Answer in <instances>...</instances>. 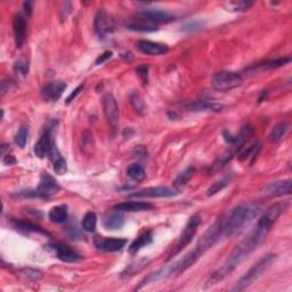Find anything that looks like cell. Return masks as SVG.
<instances>
[{
	"label": "cell",
	"instance_id": "6da1fadb",
	"mask_svg": "<svg viewBox=\"0 0 292 292\" xmlns=\"http://www.w3.org/2000/svg\"><path fill=\"white\" fill-rule=\"evenodd\" d=\"M275 222L277 221L274 218H271L270 215H266V213H264L261 219L258 221L256 229L234 248V250L232 251L230 257L226 259V262L224 263V265L221 269L215 271L210 275L209 279L207 280L205 289L218 285L224 279L231 275L232 272L237 269L248 256L257 249L259 245H262L264 240L266 239L267 234L270 233L272 226L274 225Z\"/></svg>",
	"mask_w": 292,
	"mask_h": 292
},
{
	"label": "cell",
	"instance_id": "7a4b0ae2",
	"mask_svg": "<svg viewBox=\"0 0 292 292\" xmlns=\"http://www.w3.org/2000/svg\"><path fill=\"white\" fill-rule=\"evenodd\" d=\"M264 206L261 203H250L235 207L226 218L222 219L224 240L233 238L243 227L248 225L254 218L262 213Z\"/></svg>",
	"mask_w": 292,
	"mask_h": 292
},
{
	"label": "cell",
	"instance_id": "3957f363",
	"mask_svg": "<svg viewBox=\"0 0 292 292\" xmlns=\"http://www.w3.org/2000/svg\"><path fill=\"white\" fill-rule=\"evenodd\" d=\"M277 255L274 254H267L262 257L259 261L251 267V269L243 275V277L239 280L237 285L233 288V291H243L247 288H249L253 283L262 277V274L272 265V263L275 261Z\"/></svg>",
	"mask_w": 292,
	"mask_h": 292
},
{
	"label": "cell",
	"instance_id": "277c9868",
	"mask_svg": "<svg viewBox=\"0 0 292 292\" xmlns=\"http://www.w3.org/2000/svg\"><path fill=\"white\" fill-rule=\"evenodd\" d=\"M243 78L238 72L221 71L216 73L211 79V87L216 91H230L242 85Z\"/></svg>",
	"mask_w": 292,
	"mask_h": 292
},
{
	"label": "cell",
	"instance_id": "5b68a950",
	"mask_svg": "<svg viewBox=\"0 0 292 292\" xmlns=\"http://www.w3.org/2000/svg\"><path fill=\"white\" fill-rule=\"evenodd\" d=\"M201 222H202V219L201 217H200V215L195 214L192 216V217L189 219V222H187L185 229H184V231L182 232L181 238H179L177 245L174 247V250L171 251L169 255V258L168 259H171L173 257H175L176 255H178L183 249H185V248L190 245V243L192 242V240L194 239L195 234H197L199 226L201 225Z\"/></svg>",
	"mask_w": 292,
	"mask_h": 292
},
{
	"label": "cell",
	"instance_id": "8992f818",
	"mask_svg": "<svg viewBox=\"0 0 292 292\" xmlns=\"http://www.w3.org/2000/svg\"><path fill=\"white\" fill-rule=\"evenodd\" d=\"M115 29L114 19L107 13L105 9L97 11L94 19V30L99 38H104L105 35L112 33Z\"/></svg>",
	"mask_w": 292,
	"mask_h": 292
},
{
	"label": "cell",
	"instance_id": "52a82bcc",
	"mask_svg": "<svg viewBox=\"0 0 292 292\" xmlns=\"http://www.w3.org/2000/svg\"><path fill=\"white\" fill-rule=\"evenodd\" d=\"M291 179L278 181L266 184L261 190V195L264 198H277L291 193Z\"/></svg>",
	"mask_w": 292,
	"mask_h": 292
},
{
	"label": "cell",
	"instance_id": "ba28073f",
	"mask_svg": "<svg viewBox=\"0 0 292 292\" xmlns=\"http://www.w3.org/2000/svg\"><path fill=\"white\" fill-rule=\"evenodd\" d=\"M59 190H61V186L55 181V178L51 177L49 174L43 173L40 178L38 189L35 190V195H37V198L48 199L58 193Z\"/></svg>",
	"mask_w": 292,
	"mask_h": 292
},
{
	"label": "cell",
	"instance_id": "9c48e42d",
	"mask_svg": "<svg viewBox=\"0 0 292 292\" xmlns=\"http://www.w3.org/2000/svg\"><path fill=\"white\" fill-rule=\"evenodd\" d=\"M103 109L104 113L107 121L111 125V127L115 129L119 123V106L117 103V99L112 94H105L103 97Z\"/></svg>",
	"mask_w": 292,
	"mask_h": 292
},
{
	"label": "cell",
	"instance_id": "30bf717a",
	"mask_svg": "<svg viewBox=\"0 0 292 292\" xmlns=\"http://www.w3.org/2000/svg\"><path fill=\"white\" fill-rule=\"evenodd\" d=\"M66 89V83L59 80L55 81H49L43 85L41 89V97L46 102H57L61 96L63 95L64 90Z\"/></svg>",
	"mask_w": 292,
	"mask_h": 292
},
{
	"label": "cell",
	"instance_id": "8fae6325",
	"mask_svg": "<svg viewBox=\"0 0 292 292\" xmlns=\"http://www.w3.org/2000/svg\"><path fill=\"white\" fill-rule=\"evenodd\" d=\"M139 15L147 22H155V23H169L176 19L175 15L169 11L154 9V8H145L139 11Z\"/></svg>",
	"mask_w": 292,
	"mask_h": 292
},
{
	"label": "cell",
	"instance_id": "7c38bea8",
	"mask_svg": "<svg viewBox=\"0 0 292 292\" xmlns=\"http://www.w3.org/2000/svg\"><path fill=\"white\" fill-rule=\"evenodd\" d=\"M176 194H177V192L169 189V187L157 186L141 190L130 195L134 198H171L175 197Z\"/></svg>",
	"mask_w": 292,
	"mask_h": 292
},
{
	"label": "cell",
	"instance_id": "4fadbf2b",
	"mask_svg": "<svg viewBox=\"0 0 292 292\" xmlns=\"http://www.w3.org/2000/svg\"><path fill=\"white\" fill-rule=\"evenodd\" d=\"M13 32L15 45L21 48L26 39V21L21 14H16L13 18Z\"/></svg>",
	"mask_w": 292,
	"mask_h": 292
},
{
	"label": "cell",
	"instance_id": "5bb4252c",
	"mask_svg": "<svg viewBox=\"0 0 292 292\" xmlns=\"http://www.w3.org/2000/svg\"><path fill=\"white\" fill-rule=\"evenodd\" d=\"M53 144H54V141H53V138H51V129L50 128H47V129L43 131L41 137L39 138L37 144L34 145L35 155L40 159L45 158L46 155L49 154Z\"/></svg>",
	"mask_w": 292,
	"mask_h": 292
},
{
	"label": "cell",
	"instance_id": "9a60e30c",
	"mask_svg": "<svg viewBox=\"0 0 292 292\" xmlns=\"http://www.w3.org/2000/svg\"><path fill=\"white\" fill-rule=\"evenodd\" d=\"M126 245V239H104L99 237L95 238V246L97 247V249L103 251H110V253L120 251L123 249V247Z\"/></svg>",
	"mask_w": 292,
	"mask_h": 292
},
{
	"label": "cell",
	"instance_id": "2e32d148",
	"mask_svg": "<svg viewBox=\"0 0 292 292\" xmlns=\"http://www.w3.org/2000/svg\"><path fill=\"white\" fill-rule=\"evenodd\" d=\"M154 206L147 202L141 201H126L119 205H115L113 209L120 213H139V211H147L153 209Z\"/></svg>",
	"mask_w": 292,
	"mask_h": 292
},
{
	"label": "cell",
	"instance_id": "e0dca14e",
	"mask_svg": "<svg viewBox=\"0 0 292 292\" xmlns=\"http://www.w3.org/2000/svg\"><path fill=\"white\" fill-rule=\"evenodd\" d=\"M53 249L59 261H62L64 263H75L81 259L77 251L71 249V248L66 245L55 243V245H53Z\"/></svg>",
	"mask_w": 292,
	"mask_h": 292
},
{
	"label": "cell",
	"instance_id": "ac0fdd59",
	"mask_svg": "<svg viewBox=\"0 0 292 292\" xmlns=\"http://www.w3.org/2000/svg\"><path fill=\"white\" fill-rule=\"evenodd\" d=\"M138 49L144 54L151 55V56H160L165 55L169 51L168 46L163 45V43L149 41V40H141L138 42Z\"/></svg>",
	"mask_w": 292,
	"mask_h": 292
},
{
	"label": "cell",
	"instance_id": "d6986e66",
	"mask_svg": "<svg viewBox=\"0 0 292 292\" xmlns=\"http://www.w3.org/2000/svg\"><path fill=\"white\" fill-rule=\"evenodd\" d=\"M48 155H49L50 161H51V163H53V168H54L55 173L57 175L66 174V171H67L66 161H65V159L62 157L61 152H59V150L57 149L55 142L53 144V146H51V150Z\"/></svg>",
	"mask_w": 292,
	"mask_h": 292
},
{
	"label": "cell",
	"instance_id": "ffe728a7",
	"mask_svg": "<svg viewBox=\"0 0 292 292\" xmlns=\"http://www.w3.org/2000/svg\"><path fill=\"white\" fill-rule=\"evenodd\" d=\"M290 62H291V57H282V58H278V59H271V61H266V62L256 64V65L249 67L248 71H250V70H257V71L274 70V69H278V67L285 66V65H287V64H289Z\"/></svg>",
	"mask_w": 292,
	"mask_h": 292
},
{
	"label": "cell",
	"instance_id": "44dd1931",
	"mask_svg": "<svg viewBox=\"0 0 292 292\" xmlns=\"http://www.w3.org/2000/svg\"><path fill=\"white\" fill-rule=\"evenodd\" d=\"M152 242H153V233H152L151 231L144 232L142 235H139V237L131 243L129 247V253L131 255L137 254L139 250L143 249L144 247L151 245Z\"/></svg>",
	"mask_w": 292,
	"mask_h": 292
},
{
	"label": "cell",
	"instance_id": "7402d4cb",
	"mask_svg": "<svg viewBox=\"0 0 292 292\" xmlns=\"http://www.w3.org/2000/svg\"><path fill=\"white\" fill-rule=\"evenodd\" d=\"M103 225L106 230H120L125 225V217L120 211L109 214L104 218Z\"/></svg>",
	"mask_w": 292,
	"mask_h": 292
},
{
	"label": "cell",
	"instance_id": "603a6c76",
	"mask_svg": "<svg viewBox=\"0 0 292 292\" xmlns=\"http://www.w3.org/2000/svg\"><path fill=\"white\" fill-rule=\"evenodd\" d=\"M11 223H13V225L15 226L16 230L24 231V232H33V233L48 235V237L50 235L47 231L43 230L42 227H40L39 225H37V224H33L31 222L23 221V219H13Z\"/></svg>",
	"mask_w": 292,
	"mask_h": 292
},
{
	"label": "cell",
	"instance_id": "cb8c5ba5",
	"mask_svg": "<svg viewBox=\"0 0 292 292\" xmlns=\"http://www.w3.org/2000/svg\"><path fill=\"white\" fill-rule=\"evenodd\" d=\"M261 144L259 143H254L253 145H250L249 147H247L245 149L243 147L242 151L239 153V159L241 160V161H248L250 163H253L255 161V159L257 158V155L259 154V152H261Z\"/></svg>",
	"mask_w": 292,
	"mask_h": 292
},
{
	"label": "cell",
	"instance_id": "d4e9b609",
	"mask_svg": "<svg viewBox=\"0 0 292 292\" xmlns=\"http://www.w3.org/2000/svg\"><path fill=\"white\" fill-rule=\"evenodd\" d=\"M48 217L53 223L63 224L67 221V208L66 206L53 207L48 213Z\"/></svg>",
	"mask_w": 292,
	"mask_h": 292
},
{
	"label": "cell",
	"instance_id": "484cf974",
	"mask_svg": "<svg viewBox=\"0 0 292 292\" xmlns=\"http://www.w3.org/2000/svg\"><path fill=\"white\" fill-rule=\"evenodd\" d=\"M288 130H289V123L286 121L278 123V125L275 126L271 131V134L269 136L270 141L272 143H279L281 139L285 138Z\"/></svg>",
	"mask_w": 292,
	"mask_h": 292
},
{
	"label": "cell",
	"instance_id": "4316f807",
	"mask_svg": "<svg viewBox=\"0 0 292 292\" xmlns=\"http://www.w3.org/2000/svg\"><path fill=\"white\" fill-rule=\"evenodd\" d=\"M127 175L135 182H142L146 177V171L143 166L133 163L127 168Z\"/></svg>",
	"mask_w": 292,
	"mask_h": 292
},
{
	"label": "cell",
	"instance_id": "83f0119b",
	"mask_svg": "<svg viewBox=\"0 0 292 292\" xmlns=\"http://www.w3.org/2000/svg\"><path fill=\"white\" fill-rule=\"evenodd\" d=\"M18 277L26 282H35L41 280L43 274L41 271L34 269H22L17 272Z\"/></svg>",
	"mask_w": 292,
	"mask_h": 292
},
{
	"label": "cell",
	"instance_id": "f1b7e54d",
	"mask_svg": "<svg viewBox=\"0 0 292 292\" xmlns=\"http://www.w3.org/2000/svg\"><path fill=\"white\" fill-rule=\"evenodd\" d=\"M127 27L130 30L139 31V32H154L159 30L158 27L155 26L154 24H152L151 22H143V21L127 24Z\"/></svg>",
	"mask_w": 292,
	"mask_h": 292
},
{
	"label": "cell",
	"instance_id": "f546056e",
	"mask_svg": "<svg viewBox=\"0 0 292 292\" xmlns=\"http://www.w3.org/2000/svg\"><path fill=\"white\" fill-rule=\"evenodd\" d=\"M254 2L249 0H238V1H230L226 3L227 10L230 11H245L253 7Z\"/></svg>",
	"mask_w": 292,
	"mask_h": 292
},
{
	"label": "cell",
	"instance_id": "4dcf8cb0",
	"mask_svg": "<svg viewBox=\"0 0 292 292\" xmlns=\"http://www.w3.org/2000/svg\"><path fill=\"white\" fill-rule=\"evenodd\" d=\"M230 182H231V176H225V177L221 179V181H217L216 183H214L213 185L207 190V195L208 197H213V195L217 194L218 192L223 191L226 186H229Z\"/></svg>",
	"mask_w": 292,
	"mask_h": 292
},
{
	"label": "cell",
	"instance_id": "1f68e13d",
	"mask_svg": "<svg viewBox=\"0 0 292 292\" xmlns=\"http://www.w3.org/2000/svg\"><path fill=\"white\" fill-rule=\"evenodd\" d=\"M96 225H97V216L95 213H87L85 217L82 219V229L86 232H94L96 230Z\"/></svg>",
	"mask_w": 292,
	"mask_h": 292
},
{
	"label": "cell",
	"instance_id": "d6a6232c",
	"mask_svg": "<svg viewBox=\"0 0 292 292\" xmlns=\"http://www.w3.org/2000/svg\"><path fill=\"white\" fill-rule=\"evenodd\" d=\"M194 171H195V168L194 167L186 168V169L184 170L183 173H181V174H179L177 176V178H176V181H175V185L176 186H184V185H186V184L189 183L190 179L192 177H193Z\"/></svg>",
	"mask_w": 292,
	"mask_h": 292
},
{
	"label": "cell",
	"instance_id": "836d02e7",
	"mask_svg": "<svg viewBox=\"0 0 292 292\" xmlns=\"http://www.w3.org/2000/svg\"><path fill=\"white\" fill-rule=\"evenodd\" d=\"M14 72L18 78H25L29 73V62L25 58H21L14 64Z\"/></svg>",
	"mask_w": 292,
	"mask_h": 292
},
{
	"label": "cell",
	"instance_id": "e575fe53",
	"mask_svg": "<svg viewBox=\"0 0 292 292\" xmlns=\"http://www.w3.org/2000/svg\"><path fill=\"white\" fill-rule=\"evenodd\" d=\"M27 135H29V128L25 126H22L21 128H19L17 134L15 135V138H14L16 145H17L18 147H21V149H24L27 142Z\"/></svg>",
	"mask_w": 292,
	"mask_h": 292
},
{
	"label": "cell",
	"instance_id": "d590c367",
	"mask_svg": "<svg viewBox=\"0 0 292 292\" xmlns=\"http://www.w3.org/2000/svg\"><path fill=\"white\" fill-rule=\"evenodd\" d=\"M147 262H149L147 259H139V261L130 264V265L127 267L126 271L123 272L122 274L123 275H134L136 273H138V272H141L144 267L146 266Z\"/></svg>",
	"mask_w": 292,
	"mask_h": 292
},
{
	"label": "cell",
	"instance_id": "8d00e7d4",
	"mask_svg": "<svg viewBox=\"0 0 292 292\" xmlns=\"http://www.w3.org/2000/svg\"><path fill=\"white\" fill-rule=\"evenodd\" d=\"M130 102H131V105H133L134 109L138 112L139 114H144V112H145V104H144V101L142 98V96L137 94V93H134L130 95Z\"/></svg>",
	"mask_w": 292,
	"mask_h": 292
},
{
	"label": "cell",
	"instance_id": "74e56055",
	"mask_svg": "<svg viewBox=\"0 0 292 292\" xmlns=\"http://www.w3.org/2000/svg\"><path fill=\"white\" fill-rule=\"evenodd\" d=\"M205 22L203 21H200V19H195V21H192L190 23H187L186 25L183 26V30L184 31H187V32H194V31H199L201 30L203 26H205Z\"/></svg>",
	"mask_w": 292,
	"mask_h": 292
},
{
	"label": "cell",
	"instance_id": "f35d334b",
	"mask_svg": "<svg viewBox=\"0 0 292 292\" xmlns=\"http://www.w3.org/2000/svg\"><path fill=\"white\" fill-rule=\"evenodd\" d=\"M72 5L70 1H65L61 7V11H59V17H61V22H65L67 16L71 14Z\"/></svg>",
	"mask_w": 292,
	"mask_h": 292
},
{
	"label": "cell",
	"instance_id": "ab89813d",
	"mask_svg": "<svg viewBox=\"0 0 292 292\" xmlns=\"http://www.w3.org/2000/svg\"><path fill=\"white\" fill-rule=\"evenodd\" d=\"M136 73L139 75V78L142 79L144 85H146L149 82V66L147 65H141L136 69Z\"/></svg>",
	"mask_w": 292,
	"mask_h": 292
},
{
	"label": "cell",
	"instance_id": "60d3db41",
	"mask_svg": "<svg viewBox=\"0 0 292 292\" xmlns=\"http://www.w3.org/2000/svg\"><path fill=\"white\" fill-rule=\"evenodd\" d=\"M13 86H14V81L11 79L3 80V81L1 82V96L2 97L11 89V87Z\"/></svg>",
	"mask_w": 292,
	"mask_h": 292
},
{
	"label": "cell",
	"instance_id": "b9f144b4",
	"mask_svg": "<svg viewBox=\"0 0 292 292\" xmlns=\"http://www.w3.org/2000/svg\"><path fill=\"white\" fill-rule=\"evenodd\" d=\"M82 89H83V85H80L79 87L75 88L73 93H72V94L69 96V97L66 98V103H67V104H70L72 101H73V99H74L75 97H77V96H78L80 93H81Z\"/></svg>",
	"mask_w": 292,
	"mask_h": 292
},
{
	"label": "cell",
	"instance_id": "7bdbcfd3",
	"mask_svg": "<svg viewBox=\"0 0 292 292\" xmlns=\"http://www.w3.org/2000/svg\"><path fill=\"white\" fill-rule=\"evenodd\" d=\"M111 57H112V51H105V53H103L97 59H96L95 63L97 64V65H99V64H103Z\"/></svg>",
	"mask_w": 292,
	"mask_h": 292
},
{
	"label": "cell",
	"instance_id": "ee69618b",
	"mask_svg": "<svg viewBox=\"0 0 292 292\" xmlns=\"http://www.w3.org/2000/svg\"><path fill=\"white\" fill-rule=\"evenodd\" d=\"M2 162H3V165H6V166H11V165H15L16 163V159L13 157V155L8 153L6 155H3Z\"/></svg>",
	"mask_w": 292,
	"mask_h": 292
},
{
	"label": "cell",
	"instance_id": "f6af8a7d",
	"mask_svg": "<svg viewBox=\"0 0 292 292\" xmlns=\"http://www.w3.org/2000/svg\"><path fill=\"white\" fill-rule=\"evenodd\" d=\"M23 7H24V11H25V14L27 16H31L32 11H33V2H32V1H25L23 3Z\"/></svg>",
	"mask_w": 292,
	"mask_h": 292
}]
</instances>
